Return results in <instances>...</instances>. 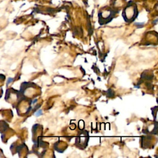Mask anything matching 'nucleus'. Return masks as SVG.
I'll return each mask as SVG.
<instances>
[{
	"label": "nucleus",
	"instance_id": "nucleus-1",
	"mask_svg": "<svg viewBox=\"0 0 158 158\" xmlns=\"http://www.w3.org/2000/svg\"><path fill=\"white\" fill-rule=\"evenodd\" d=\"M42 114V110H38L36 113H35V115L36 116H39L40 115Z\"/></svg>",
	"mask_w": 158,
	"mask_h": 158
},
{
	"label": "nucleus",
	"instance_id": "nucleus-2",
	"mask_svg": "<svg viewBox=\"0 0 158 158\" xmlns=\"http://www.w3.org/2000/svg\"><path fill=\"white\" fill-rule=\"evenodd\" d=\"M13 80H14V79H13L12 78H9L7 79V85L9 84V83H11Z\"/></svg>",
	"mask_w": 158,
	"mask_h": 158
}]
</instances>
